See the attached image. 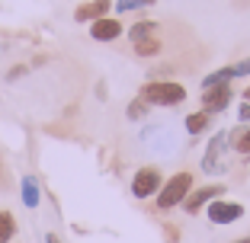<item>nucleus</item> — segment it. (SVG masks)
<instances>
[{
  "label": "nucleus",
  "instance_id": "14",
  "mask_svg": "<svg viewBox=\"0 0 250 243\" xmlns=\"http://www.w3.org/2000/svg\"><path fill=\"white\" fill-rule=\"evenodd\" d=\"M16 230H20V224H16V214L10 211V208H0V243H13Z\"/></svg>",
  "mask_w": 250,
  "mask_h": 243
},
{
  "label": "nucleus",
  "instance_id": "17",
  "mask_svg": "<svg viewBox=\"0 0 250 243\" xmlns=\"http://www.w3.org/2000/svg\"><path fill=\"white\" fill-rule=\"evenodd\" d=\"M125 115L132 118V122H141V118L151 115V106H147L145 99H141V96H135L132 103H128V109H125Z\"/></svg>",
  "mask_w": 250,
  "mask_h": 243
},
{
  "label": "nucleus",
  "instance_id": "13",
  "mask_svg": "<svg viewBox=\"0 0 250 243\" xmlns=\"http://www.w3.org/2000/svg\"><path fill=\"white\" fill-rule=\"evenodd\" d=\"M234 80H237V71H234V64H228V67H218V71H212V74L202 77V90L221 87V83H234Z\"/></svg>",
  "mask_w": 250,
  "mask_h": 243
},
{
  "label": "nucleus",
  "instance_id": "19",
  "mask_svg": "<svg viewBox=\"0 0 250 243\" xmlns=\"http://www.w3.org/2000/svg\"><path fill=\"white\" fill-rule=\"evenodd\" d=\"M234 71H237V80H241V77H250V58L234 61Z\"/></svg>",
  "mask_w": 250,
  "mask_h": 243
},
{
  "label": "nucleus",
  "instance_id": "4",
  "mask_svg": "<svg viewBox=\"0 0 250 243\" xmlns=\"http://www.w3.org/2000/svg\"><path fill=\"white\" fill-rule=\"evenodd\" d=\"M206 218L215 227H228V224H234V221L244 218V205L234 202V199H228V195H221V199H215V202L206 205Z\"/></svg>",
  "mask_w": 250,
  "mask_h": 243
},
{
  "label": "nucleus",
  "instance_id": "18",
  "mask_svg": "<svg viewBox=\"0 0 250 243\" xmlns=\"http://www.w3.org/2000/svg\"><path fill=\"white\" fill-rule=\"evenodd\" d=\"M234 154H241V157H250V125H244L241 138L234 141Z\"/></svg>",
  "mask_w": 250,
  "mask_h": 243
},
{
  "label": "nucleus",
  "instance_id": "5",
  "mask_svg": "<svg viewBox=\"0 0 250 243\" xmlns=\"http://www.w3.org/2000/svg\"><path fill=\"white\" fill-rule=\"evenodd\" d=\"M161 186H164V176H161V169L157 167H141V169H135V176H132V183H128V189H132V195L135 199H154L157 192H161Z\"/></svg>",
  "mask_w": 250,
  "mask_h": 243
},
{
  "label": "nucleus",
  "instance_id": "2",
  "mask_svg": "<svg viewBox=\"0 0 250 243\" xmlns=\"http://www.w3.org/2000/svg\"><path fill=\"white\" fill-rule=\"evenodd\" d=\"M138 96L151 106V109H177V106H183L186 99H189V93H186L183 83L161 80V77L145 80V83H141V90H138Z\"/></svg>",
  "mask_w": 250,
  "mask_h": 243
},
{
  "label": "nucleus",
  "instance_id": "21",
  "mask_svg": "<svg viewBox=\"0 0 250 243\" xmlns=\"http://www.w3.org/2000/svg\"><path fill=\"white\" fill-rule=\"evenodd\" d=\"M20 74H26V67H20V64H16V67H10V80H16V77H20Z\"/></svg>",
  "mask_w": 250,
  "mask_h": 243
},
{
  "label": "nucleus",
  "instance_id": "23",
  "mask_svg": "<svg viewBox=\"0 0 250 243\" xmlns=\"http://www.w3.org/2000/svg\"><path fill=\"white\" fill-rule=\"evenodd\" d=\"M244 103H250V87H247V90H244Z\"/></svg>",
  "mask_w": 250,
  "mask_h": 243
},
{
  "label": "nucleus",
  "instance_id": "10",
  "mask_svg": "<svg viewBox=\"0 0 250 243\" xmlns=\"http://www.w3.org/2000/svg\"><path fill=\"white\" fill-rule=\"evenodd\" d=\"M20 199H22V205L29 208V211L39 208V202H42V186H39L36 176H22L20 179Z\"/></svg>",
  "mask_w": 250,
  "mask_h": 243
},
{
  "label": "nucleus",
  "instance_id": "20",
  "mask_svg": "<svg viewBox=\"0 0 250 243\" xmlns=\"http://www.w3.org/2000/svg\"><path fill=\"white\" fill-rule=\"evenodd\" d=\"M237 122H241V125H250V103L237 106Z\"/></svg>",
  "mask_w": 250,
  "mask_h": 243
},
{
  "label": "nucleus",
  "instance_id": "25",
  "mask_svg": "<svg viewBox=\"0 0 250 243\" xmlns=\"http://www.w3.org/2000/svg\"><path fill=\"white\" fill-rule=\"evenodd\" d=\"M247 160H250V157H247Z\"/></svg>",
  "mask_w": 250,
  "mask_h": 243
},
{
  "label": "nucleus",
  "instance_id": "8",
  "mask_svg": "<svg viewBox=\"0 0 250 243\" xmlns=\"http://www.w3.org/2000/svg\"><path fill=\"white\" fill-rule=\"evenodd\" d=\"M122 32H125V26L119 16H103V19L90 22V38L93 42H119Z\"/></svg>",
  "mask_w": 250,
  "mask_h": 243
},
{
  "label": "nucleus",
  "instance_id": "12",
  "mask_svg": "<svg viewBox=\"0 0 250 243\" xmlns=\"http://www.w3.org/2000/svg\"><path fill=\"white\" fill-rule=\"evenodd\" d=\"M154 36H161V22H154V19H138L128 26V42L132 45L145 42V38H154Z\"/></svg>",
  "mask_w": 250,
  "mask_h": 243
},
{
  "label": "nucleus",
  "instance_id": "11",
  "mask_svg": "<svg viewBox=\"0 0 250 243\" xmlns=\"http://www.w3.org/2000/svg\"><path fill=\"white\" fill-rule=\"evenodd\" d=\"M212 118H215V115H208V112H202V109L189 112V115L183 118L186 134H189V138H202V134H206L208 128H212Z\"/></svg>",
  "mask_w": 250,
  "mask_h": 243
},
{
  "label": "nucleus",
  "instance_id": "22",
  "mask_svg": "<svg viewBox=\"0 0 250 243\" xmlns=\"http://www.w3.org/2000/svg\"><path fill=\"white\" fill-rule=\"evenodd\" d=\"M45 243H61V237H58V234H52V230H48V234H45Z\"/></svg>",
  "mask_w": 250,
  "mask_h": 243
},
{
  "label": "nucleus",
  "instance_id": "24",
  "mask_svg": "<svg viewBox=\"0 0 250 243\" xmlns=\"http://www.w3.org/2000/svg\"><path fill=\"white\" fill-rule=\"evenodd\" d=\"M234 243H250V237H241V240H234Z\"/></svg>",
  "mask_w": 250,
  "mask_h": 243
},
{
  "label": "nucleus",
  "instance_id": "16",
  "mask_svg": "<svg viewBox=\"0 0 250 243\" xmlns=\"http://www.w3.org/2000/svg\"><path fill=\"white\" fill-rule=\"evenodd\" d=\"M157 0H112V10L116 13H135V10H147Z\"/></svg>",
  "mask_w": 250,
  "mask_h": 243
},
{
  "label": "nucleus",
  "instance_id": "15",
  "mask_svg": "<svg viewBox=\"0 0 250 243\" xmlns=\"http://www.w3.org/2000/svg\"><path fill=\"white\" fill-rule=\"evenodd\" d=\"M132 52L138 55V58H157V55L164 52V42H161V36H154V38H145V42L132 45Z\"/></svg>",
  "mask_w": 250,
  "mask_h": 243
},
{
  "label": "nucleus",
  "instance_id": "9",
  "mask_svg": "<svg viewBox=\"0 0 250 243\" xmlns=\"http://www.w3.org/2000/svg\"><path fill=\"white\" fill-rule=\"evenodd\" d=\"M112 10V0H87V3H81V7L74 10V22H96L103 19V16H109Z\"/></svg>",
  "mask_w": 250,
  "mask_h": 243
},
{
  "label": "nucleus",
  "instance_id": "6",
  "mask_svg": "<svg viewBox=\"0 0 250 243\" xmlns=\"http://www.w3.org/2000/svg\"><path fill=\"white\" fill-rule=\"evenodd\" d=\"M221 195H228V186H225V183H206V186H199V189H192L180 208H183L186 214H199L208 202L221 199Z\"/></svg>",
  "mask_w": 250,
  "mask_h": 243
},
{
  "label": "nucleus",
  "instance_id": "1",
  "mask_svg": "<svg viewBox=\"0 0 250 243\" xmlns=\"http://www.w3.org/2000/svg\"><path fill=\"white\" fill-rule=\"evenodd\" d=\"M241 131H244V125L237 122L234 128H221V131H215V134H208V141H206V150H202V160H199V167H202V173L206 176H225L228 173V148H234V141L241 138Z\"/></svg>",
  "mask_w": 250,
  "mask_h": 243
},
{
  "label": "nucleus",
  "instance_id": "3",
  "mask_svg": "<svg viewBox=\"0 0 250 243\" xmlns=\"http://www.w3.org/2000/svg\"><path fill=\"white\" fill-rule=\"evenodd\" d=\"M192 189H196V176H192L189 169H180V173L164 179L161 192L154 195V208L157 211H173V208H180L186 202V195Z\"/></svg>",
  "mask_w": 250,
  "mask_h": 243
},
{
  "label": "nucleus",
  "instance_id": "7",
  "mask_svg": "<svg viewBox=\"0 0 250 243\" xmlns=\"http://www.w3.org/2000/svg\"><path fill=\"white\" fill-rule=\"evenodd\" d=\"M231 99H234V90H231V83L208 87V90H202V112H208V115H218V112H225V109L231 106Z\"/></svg>",
  "mask_w": 250,
  "mask_h": 243
}]
</instances>
